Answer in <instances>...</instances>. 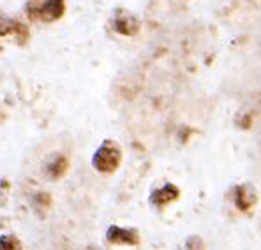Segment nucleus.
Returning a JSON list of instances; mask_svg holds the SVG:
<instances>
[{
  "instance_id": "1",
  "label": "nucleus",
  "mask_w": 261,
  "mask_h": 250,
  "mask_svg": "<svg viewBox=\"0 0 261 250\" xmlns=\"http://www.w3.org/2000/svg\"><path fill=\"white\" fill-rule=\"evenodd\" d=\"M122 159H124L122 146L115 140H105L92 155V166L97 173L111 175L120 168Z\"/></svg>"
},
{
  "instance_id": "2",
  "label": "nucleus",
  "mask_w": 261,
  "mask_h": 250,
  "mask_svg": "<svg viewBox=\"0 0 261 250\" xmlns=\"http://www.w3.org/2000/svg\"><path fill=\"white\" fill-rule=\"evenodd\" d=\"M25 9L32 20L53 23L64 16L65 0H27Z\"/></svg>"
},
{
  "instance_id": "3",
  "label": "nucleus",
  "mask_w": 261,
  "mask_h": 250,
  "mask_svg": "<svg viewBox=\"0 0 261 250\" xmlns=\"http://www.w3.org/2000/svg\"><path fill=\"white\" fill-rule=\"evenodd\" d=\"M111 25L117 34L124 37H134L140 34L141 30V20L136 13L125 7H118L113 11V18H111Z\"/></svg>"
},
{
  "instance_id": "4",
  "label": "nucleus",
  "mask_w": 261,
  "mask_h": 250,
  "mask_svg": "<svg viewBox=\"0 0 261 250\" xmlns=\"http://www.w3.org/2000/svg\"><path fill=\"white\" fill-rule=\"evenodd\" d=\"M259 198L256 188L251 185V183L244 182L239 183V185L233 187V205L237 206V210L242 211V213H249L256 208Z\"/></svg>"
},
{
  "instance_id": "5",
  "label": "nucleus",
  "mask_w": 261,
  "mask_h": 250,
  "mask_svg": "<svg viewBox=\"0 0 261 250\" xmlns=\"http://www.w3.org/2000/svg\"><path fill=\"white\" fill-rule=\"evenodd\" d=\"M106 241L111 245H127V247H136L140 245L141 236L140 231L134 228H122V226H110L106 231Z\"/></svg>"
},
{
  "instance_id": "6",
  "label": "nucleus",
  "mask_w": 261,
  "mask_h": 250,
  "mask_svg": "<svg viewBox=\"0 0 261 250\" xmlns=\"http://www.w3.org/2000/svg\"><path fill=\"white\" fill-rule=\"evenodd\" d=\"M180 199V188L175 185V183H164L163 187L159 188H153L150 192V198H148V201H150V205L153 208H166L168 205H171V203L178 201Z\"/></svg>"
},
{
  "instance_id": "7",
  "label": "nucleus",
  "mask_w": 261,
  "mask_h": 250,
  "mask_svg": "<svg viewBox=\"0 0 261 250\" xmlns=\"http://www.w3.org/2000/svg\"><path fill=\"white\" fill-rule=\"evenodd\" d=\"M67 169H69L67 157L62 155V153H59V155H55L48 162V166H46V173H48V176L51 180H60L65 173H67Z\"/></svg>"
},
{
  "instance_id": "8",
  "label": "nucleus",
  "mask_w": 261,
  "mask_h": 250,
  "mask_svg": "<svg viewBox=\"0 0 261 250\" xmlns=\"http://www.w3.org/2000/svg\"><path fill=\"white\" fill-rule=\"evenodd\" d=\"M0 250H23L21 241L14 234H2L0 236Z\"/></svg>"
},
{
  "instance_id": "9",
  "label": "nucleus",
  "mask_w": 261,
  "mask_h": 250,
  "mask_svg": "<svg viewBox=\"0 0 261 250\" xmlns=\"http://www.w3.org/2000/svg\"><path fill=\"white\" fill-rule=\"evenodd\" d=\"M16 23L14 20H11L9 16H6L4 13H0V36H9L16 30Z\"/></svg>"
},
{
  "instance_id": "10",
  "label": "nucleus",
  "mask_w": 261,
  "mask_h": 250,
  "mask_svg": "<svg viewBox=\"0 0 261 250\" xmlns=\"http://www.w3.org/2000/svg\"><path fill=\"white\" fill-rule=\"evenodd\" d=\"M184 248L186 250H205V241H203V238L199 236V234H191V236H187Z\"/></svg>"
},
{
  "instance_id": "11",
  "label": "nucleus",
  "mask_w": 261,
  "mask_h": 250,
  "mask_svg": "<svg viewBox=\"0 0 261 250\" xmlns=\"http://www.w3.org/2000/svg\"><path fill=\"white\" fill-rule=\"evenodd\" d=\"M36 205L43 206V208H49V205H51V198H49V194H37L36 196Z\"/></svg>"
},
{
  "instance_id": "12",
  "label": "nucleus",
  "mask_w": 261,
  "mask_h": 250,
  "mask_svg": "<svg viewBox=\"0 0 261 250\" xmlns=\"http://www.w3.org/2000/svg\"><path fill=\"white\" fill-rule=\"evenodd\" d=\"M87 250H94V248H87Z\"/></svg>"
}]
</instances>
